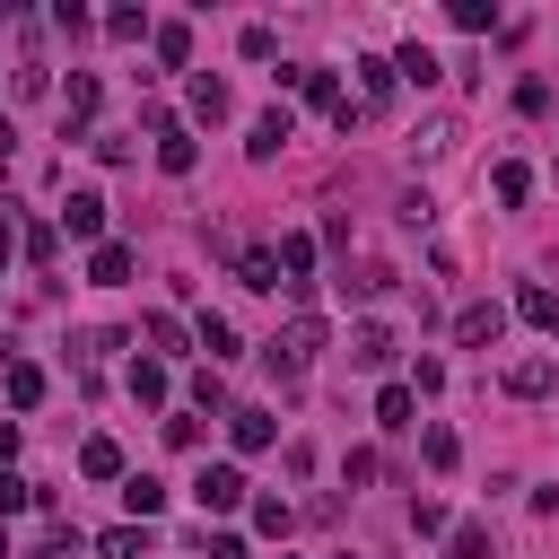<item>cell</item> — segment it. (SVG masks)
Here are the masks:
<instances>
[{"mask_svg":"<svg viewBox=\"0 0 559 559\" xmlns=\"http://www.w3.org/2000/svg\"><path fill=\"white\" fill-rule=\"evenodd\" d=\"M314 349H323V323H314V314H288V323H280V341H271L262 358H271L280 376H306V367H314Z\"/></svg>","mask_w":559,"mask_h":559,"instance_id":"cell-1","label":"cell"},{"mask_svg":"<svg viewBox=\"0 0 559 559\" xmlns=\"http://www.w3.org/2000/svg\"><path fill=\"white\" fill-rule=\"evenodd\" d=\"M192 498H201V515H236V507H245V472H236V463H201Z\"/></svg>","mask_w":559,"mask_h":559,"instance_id":"cell-2","label":"cell"},{"mask_svg":"<svg viewBox=\"0 0 559 559\" xmlns=\"http://www.w3.org/2000/svg\"><path fill=\"white\" fill-rule=\"evenodd\" d=\"M61 227H70V236L96 253V245H105V192H87V183H79V192L61 201Z\"/></svg>","mask_w":559,"mask_h":559,"instance_id":"cell-3","label":"cell"},{"mask_svg":"<svg viewBox=\"0 0 559 559\" xmlns=\"http://www.w3.org/2000/svg\"><path fill=\"white\" fill-rule=\"evenodd\" d=\"M148 131H157V175H192V166H201V148H192V131H183V122H166V114H157Z\"/></svg>","mask_w":559,"mask_h":559,"instance_id":"cell-4","label":"cell"},{"mask_svg":"<svg viewBox=\"0 0 559 559\" xmlns=\"http://www.w3.org/2000/svg\"><path fill=\"white\" fill-rule=\"evenodd\" d=\"M140 341H148L157 358H183V349H192V323L166 314V306H148V314H140Z\"/></svg>","mask_w":559,"mask_h":559,"instance_id":"cell-5","label":"cell"},{"mask_svg":"<svg viewBox=\"0 0 559 559\" xmlns=\"http://www.w3.org/2000/svg\"><path fill=\"white\" fill-rule=\"evenodd\" d=\"M288 140H297V114H288V105H271V114H253V131H245V148H253V157H280Z\"/></svg>","mask_w":559,"mask_h":559,"instance_id":"cell-6","label":"cell"},{"mask_svg":"<svg viewBox=\"0 0 559 559\" xmlns=\"http://www.w3.org/2000/svg\"><path fill=\"white\" fill-rule=\"evenodd\" d=\"M96 122V70H70V87H61V131H87Z\"/></svg>","mask_w":559,"mask_h":559,"instance_id":"cell-7","label":"cell"},{"mask_svg":"<svg viewBox=\"0 0 559 559\" xmlns=\"http://www.w3.org/2000/svg\"><path fill=\"white\" fill-rule=\"evenodd\" d=\"M498 332H507V306H463V314H454V341H463V349H489Z\"/></svg>","mask_w":559,"mask_h":559,"instance_id":"cell-8","label":"cell"},{"mask_svg":"<svg viewBox=\"0 0 559 559\" xmlns=\"http://www.w3.org/2000/svg\"><path fill=\"white\" fill-rule=\"evenodd\" d=\"M550 384H559V367H550V358H507V393H515V402H542Z\"/></svg>","mask_w":559,"mask_h":559,"instance_id":"cell-9","label":"cell"},{"mask_svg":"<svg viewBox=\"0 0 559 559\" xmlns=\"http://www.w3.org/2000/svg\"><path fill=\"white\" fill-rule=\"evenodd\" d=\"M0 393H9V411H35V402H44V367H35V358H9V367H0Z\"/></svg>","mask_w":559,"mask_h":559,"instance_id":"cell-10","label":"cell"},{"mask_svg":"<svg viewBox=\"0 0 559 559\" xmlns=\"http://www.w3.org/2000/svg\"><path fill=\"white\" fill-rule=\"evenodd\" d=\"M122 507H131V524H157V515H166V480H157V472H131V480H122Z\"/></svg>","mask_w":559,"mask_h":559,"instance_id":"cell-11","label":"cell"},{"mask_svg":"<svg viewBox=\"0 0 559 559\" xmlns=\"http://www.w3.org/2000/svg\"><path fill=\"white\" fill-rule=\"evenodd\" d=\"M271 253H280V288H297V297H306V271H314V236H280Z\"/></svg>","mask_w":559,"mask_h":559,"instance_id":"cell-12","label":"cell"},{"mask_svg":"<svg viewBox=\"0 0 559 559\" xmlns=\"http://www.w3.org/2000/svg\"><path fill=\"white\" fill-rule=\"evenodd\" d=\"M227 437H236V454H262V445L280 437V419H271V411H227Z\"/></svg>","mask_w":559,"mask_h":559,"instance_id":"cell-13","label":"cell"},{"mask_svg":"<svg viewBox=\"0 0 559 559\" xmlns=\"http://www.w3.org/2000/svg\"><path fill=\"white\" fill-rule=\"evenodd\" d=\"M515 314H524L533 332H550V341H559V288H542V280H533V288H515Z\"/></svg>","mask_w":559,"mask_h":559,"instance_id":"cell-14","label":"cell"},{"mask_svg":"<svg viewBox=\"0 0 559 559\" xmlns=\"http://www.w3.org/2000/svg\"><path fill=\"white\" fill-rule=\"evenodd\" d=\"M489 192H498L507 210H515V201H533V166H524V157H498V166H489Z\"/></svg>","mask_w":559,"mask_h":559,"instance_id":"cell-15","label":"cell"},{"mask_svg":"<svg viewBox=\"0 0 559 559\" xmlns=\"http://www.w3.org/2000/svg\"><path fill=\"white\" fill-rule=\"evenodd\" d=\"M87 280H96V288H122V280H131V245H114V236H105V245L87 253Z\"/></svg>","mask_w":559,"mask_h":559,"instance_id":"cell-16","label":"cell"},{"mask_svg":"<svg viewBox=\"0 0 559 559\" xmlns=\"http://www.w3.org/2000/svg\"><path fill=\"white\" fill-rule=\"evenodd\" d=\"M236 280L245 288H280V253L271 245H236Z\"/></svg>","mask_w":559,"mask_h":559,"instance_id":"cell-17","label":"cell"},{"mask_svg":"<svg viewBox=\"0 0 559 559\" xmlns=\"http://www.w3.org/2000/svg\"><path fill=\"white\" fill-rule=\"evenodd\" d=\"M349 367H393V332L384 323H358L349 332Z\"/></svg>","mask_w":559,"mask_h":559,"instance_id":"cell-18","label":"cell"},{"mask_svg":"<svg viewBox=\"0 0 559 559\" xmlns=\"http://www.w3.org/2000/svg\"><path fill=\"white\" fill-rule=\"evenodd\" d=\"M148 44H157V61H166V70H192V26H183V17H166Z\"/></svg>","mask_w":559,"mask_h":559,"instance_id":"cell-19","label":"cell"},{"mask_svg":"<svg viewBox=\"0 0 559 559\" xmlns=\"http://www.w3.org/2000/svg\"><path fill=\"white\" fill-rule=\"evenodd\" d=\"M393 96V52H367L358 61V105H384Z\"/></svg>","mask_w":559,"mask_h":559,"instance_id":"cell-20","label":"cell"},{"mask_svg":"<svg viewBox=\"0 0 559 559\" xmlns=\"http://www.w3.org/2000/svg\"><path fill=\"white\" fill-rule=\"evenodd\" d=\"M183 96H192V122H218V114H227V79H210V70H192Z\"/></svg>","mask_w":559,"mask_h":559,"instance_id":"cell-21","label":"cell"},{"mask_svg":"<svg viewBox=\"0 0 559 559\" xmlns=\"http://www.w3.org/2000/svg\"><path fill=\"white\" fill-rule=\"evenodd\" d=\"M411 411H419V393H411V384H384V393H376V428H419Z\"/></svg>","mask_w":559,"mask_h":559,"instance_id":"cell-22","label":"cell"},{"mask_svg":"<svg viewBox=\"0 0 559 559\" xmlns=\"http://www.w3.org/2000/svg\"><path fill=\"white\" fill-rule=\"evenodd\" d=\"M79 472H87V480H122V445H114V437H87V445H79Z\"/></svg>","mask_w":559,"mask_h":559,"instance_id":"cell-23","label":"cell"},{"mask_svg":"<svg viewBox=\"0 0 559 559\" xmlns=\"http://www.w3.org/2000/svg\"><path fill=\"white\" fill-rule=\"evenodd\" d=\"M96 559H148V524H114V533H96Z\"/></svg>","mask_w":559,"mask_h":559,"instance_id":"cell-24","label":"cell"},{"mask_svg":"<svg viewBox=\"0 0 559 559\" xmlns=\"http://www.w3.org/2000/svg\"><path fill=\"white\" fill-rule=\"evenodd\" d=\"M393 79H411V87H437V52H428V44H402V52H393Z\"/></svg>","mask_w":559,"mask_h":559,"instance_id":"cell-25","label":"cell"},{"mask_svg":"<svg viewBox=\"0 0 559 559\" xmlns=\"http://www.w3.org/2000/svg\"><path fill=\"white\" fill-rule=\"evenodd\" d=\"M192 341L210 349V367H218V358H236V323H227V314H201V323H192Z\"/></svg>","mask_w":559,"mask_h":559,"instance_id":"cell-26","label":"cell"},{"mask_svg":"<svg viewBox=\"0 0 559 559\" xmlns=\"http://www.w3.org/2000/svg\"><path fill=\"white\" fill-rule=\"evenodd\" d=\"M140 402H166V358H131V376H122Z\"/></svg>","mask_w":559,"mask_h":559,"instance_id":"cell-27","label":"cell"},{"mask_svg":"<svg viewBox=\"0 0 559 559\" xmlns=\"http://www.w3.org/2000/svg\"><path fill=\"white\" fill-rule=\"evenodd\" d=\"M288 524H297V507H288V498H253V533L288 542Z\"/></svg>","mask_w":559,"mask_h":559,"instance_id":"cell-28","label":"cell"},{"mask_svg":"<svg viewBox=\"0 0 559 559\" xmlns=\"http://www.w3.org/2000/svg\"><path fill=\"white\" fill-rule=\"evenodd\" d=\"M419 454H428V472H454L463 445H454V428H419Z\"/></svg>","mask_w":559,"mask_h":559,"instance_id":"cell-29","label":"cell"},{"mask_svg":"<svg viewBox=\"0 0 559 559\" xmlns=\"http://www.w3.org/2000/svg\"><path fill=\"white\" fill-rule=\"evenodd\" d=\"M445 559H489V524H454L445 533Z\"/></svg>","mask_w":559,"mask_h":559,"instance_id":"cell-30","label":"cell"},{"mask_svg":"<svg viewBox=\"0 0 559 559\" xmlns=\"http://www.w3.org/2000/svg\"><path fill=\"white\" fill-rule=\"evenodd\" d=\"M105 35H122V44H140V35H157V26H148V9H105Z\"/></svg>","mask_w":559,"mask_h":559,"instance_id":"cell-31","label":"cell"},{"mask_svg":"<svg viewBox=\"0 0 559 559\" xmlns=\"http://www.w3.org/2000/svg\"><path fill=\"white\" fill-rule=\"evenodd\" d=\"M411 533H419V542H437V533H454V515H445L437 498H419V507H411Z\"/></svg>","mask_w":559,"mask_h":559,"instance_id":"cell-32","label":"cell"},{"mask_svg":"<svg viewBox=\"0 0 559 559\" xmlns=\"http://www.w3.org/2000/svg\"><path fill=\"white\" fill-rule=\"evenodd\" d=\"M35 507V480L26 472H0V515H26Z\"/></svg>","mask_w":559,"mask_h":559,"instance_id":"cell-33","label":"cell"},{"mask_svg":"<svg viewBox=\"0 0 559 559\" xmlns=\"http://www.w3.org/2000/svg\"><path fill=\"white\" fill-rule=\"evenodd\" d=\"M454 26H463V35H480V26H498V9H489V0H454Z\"/></svg>","mask_w":559,"mask_h":559,"instance_id":"cell-34","label":"cell"},{"mask_svg":"<svg viewBox=\"0 0 559 559\" xmlns=\"http://www.w3.org/2000/svg\"><path fill=\"white\" fill-rule=\"evenodd\" d=\"M210 559H253V550H245L236 533H210Z\"/></svg>","mask_w":559,"mask_h":559,"instance_id":"cell-35","label":"cell"},{"mask_svg":"<svg viewBox=\"0 0 559 559\" xmlns=\"http://www.w3.org/2000/svg\"><path fill=\"white\" fill-rule=\"evenodd\" d=\"M17 245H26V236H17L9 218H0V271H9V253H17Z\"/></svg>","mask_w":559,"mask_h":559,"instance_id":"cell-36","label":"cell"},{"mask_svg":"<svg viewBox=\"0 0 559 559\" xmlns=\"http://www.w3.org/2000/svg\"><path fill=\"white\" fill-rule=\"evenodd\" d=\"M0 559H17V550H9V533H0Z\"/></svg>","mask_w":559,"mask_h":559,"instance_id":"cell-37","label":"cell"},{"mask_svg":"<svg viewBox=\"0 0 559 559\" xmlns=\"http://www.w3.org/2000/svg\"><path fill=\"white\" fill-rule=\"evenodd\" d=\"M0 26H9V0H0Z\"/></svg>","mask_w":559,"mask_h":559,"instance_id":"cell-38","label":"cell"},{"mask_svg":"<svg viewBox=\"0 0 559 559\" xmlns=\"http://www.w3.org/2000/svg\"><path fill=\"white\" fill-rule=\"evenodd\" d=\"M35 559H61V550H35Z\"/></svg>","mask_w":559,"mask_h":559,"instance_id":"cell-39","label":"cell"},{"mask_svg":"<svg viewBox=\"0 0 559 559\" xmlns=\"http://www.w3.org/2000/svg\"><path fill=\"white\" fill-rule=\"evenodd\" d=\"M280 559H288V550H280Z\"/></svg>","mask_w":559,"mask_h":559,"instance_id":"cell-40","label":"cell"}]
</instances>
